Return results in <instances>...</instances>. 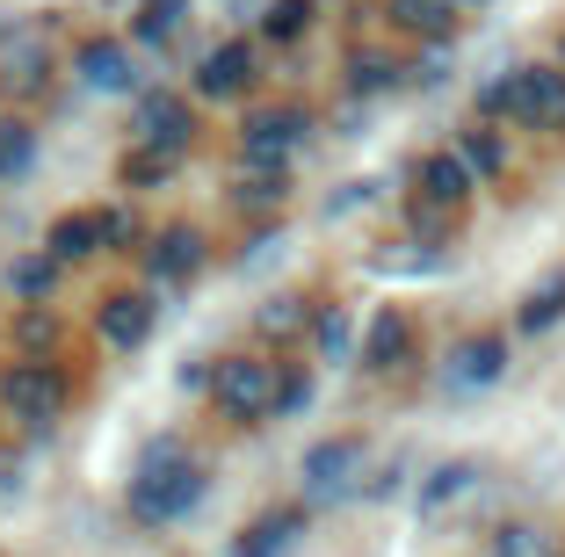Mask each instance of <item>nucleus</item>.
<instances>
[{"label":"nucleus","mask_w":565,"mask_h":557,"mask_svg":"<svg viewBox=\"0 0 565 557\" xmlns=\"http://www.w3.org/2000/svg\"><path fill=\"white\" fill-rule=\"evenodd\" d=\"M196 500H203V463L189 457L174 435L146 442V457H138V471H131V522L167 528V522H182Z\"/></svg>","instance_id":"obj_1"},{"label":"nucleus","mask_w":565,"mask_h":557,"mask_svg":"<svg viewBox=\"0 0 565 557\" xmlns=\"http://www.w3.org/2000/svg\"><path fill=\"white\" fill-rule=\"evenodd\" d=\"M479 116L522 131H565V66H508L479 87Z\"/></svg>","instance_id":"obj_2"},{"label":"nucleus","mask_w":565,"mask_h":557,"mask_svg":"<svg viewBox=\"0 0 565 557\" xmlns=\"http://www.w3.org/2000/svg\"><path fill=\"white\" fill-rule=\"evenodd\" d=\"M276 392H282V362L268 355H225L211 377V406L217 420H276Z\"/></svg>","instance_id":"obj_3"},{"label":"nucleus","mask_w":565,"mask_h":557,"mask_svg":"<svg viewBox=\"0 0 565 557\" xmlns=\"http://www.w3.org/2000/svg\"><path fill=\"white\" fill-rule=\"evenodd\" d=\"M66 398H73L66 369L44 362V355H22L15 369L0 377V406H8V420H22V427H51L58 413H66Z\"/></svg>","instance_id":"obj_4"},{"label":"nucleus","mask_w":565,"mask_h":557,"mask_svg":"<svg viewBox=\"0 0 565 557\" xmlns=\"http://www.w3.org/2000/svg\"><path fill=\"white\" fill-rule=\"evenodd\" d=\"M305 131H312V116L290 109V101H276V109H254L247 131H239V160H247V174H282V167L298 160Z\"/></svg>","instance_id":"obj_5"},{"label":"nucleus","mask_w":565,"mask_h":557,"mask_svg":"<svg viewBox=\"0 0 565 557\" xmlns=\"http://www.w3.org/2000/svg\"><path fill=\"white\" fill-rule=\"evenodd\" d=\"M131 146H152V152H167V160H189V146H196V109H189V95H167V87L138 95Z\"/></svg>","instance_id":"obj_6"},{"label":"nucleus","mask_w":565,"mask_h":557,"mask_svg":"<svg viewBox=\"0 0 565 557\" xmlns=\"http://www.w3.org/2000/svg\"><path fill=\"white\" fill-rule=\"evenodd\" d=\"M298 478H305V500H312V507H327V500H349L355 478H363V442H355V435L312 442V449H305V463H298Z\"/></svg>","instance_id":"obj_7"},{"label":"nucleus","mask_w":565,"mask_h":557,"mask_svg":"<svg viewBox=\"0 0 565 557\" xmlns=\"http://www.w3.org/2000/svg\"><path fill=\"white\" fill-rule=\"evenodd\" d=\"M152 326H160V304H152V290H109V297H102V312H95L102 347H117V355L146 347Z\"/></svg>","instance_id":"obj_8"},{"label":"nucleus","mask_w":565,"mask_h":557,"mask_svg":"<svg viewBox=\"0 0 565 557\" xmlns=\"http://www.w3.org/2000/svg\"><path fill=\"white\" fill-rule=\"evenodd\" d=\"M500 377H508V333H471V341H457L449 362H443V384L457 398L486 392V384H500Z\"/></svg>","instance_id":"obj_9"},{"label":"nucleus","mask_w":565,"mask_h":557,"mask_svg":"<svg viewBox=\"0 0 565 557\" xmlns=\"http://www.w3.org/2000/svg\"><path fill=\"white\" fill-rule=\"evenodd\" d=\"M414 181H420L414 211H435V217H457L471 203V189H479V174L465 167V152H428V160L414 167Z\"/></svg>","instance_id":"obj_10"},{"label":"nucleus","mask_w":565,"mask_h":557,"mask_svg":"<svg viewBox=\"0 0 565 557\" xmlns=\"http://www.w3.org/2000/svg\"><path fill=\"white\" fill-rule=\"evenodd\" d=\"M73 81L95 87V95H131V87H138L131 44H124V36H87V44L73 51Z\"/></svg>","instance_id":"obj_11"},{"label":"nucleus","mask_w":565,"mask_h":557,"mask_svg":"<svg viewBox=\"0 0 565 557\" xmlns=\"http://www.w3.org/2000/svg\"><path fill=\"white\" fill-rule=\"evenodd\" d=\"M247 87H254V44H247V36L217 44L211 58L196 66V95L203 101H233V95H247Z\"/></svg>","instance_id":"obj_12"},{"label":"nucleus","mask_w":565,"mask_h":557,"mask_svg":"<svg viewBox=\"0 0 565 557\" xmlns=\"http://www.w3.org/2000/svg\"><path fill=\"white\" fill-rule=\"evenodd\" d=\"M196 268H203V232H196V225L152 232V246H146V276H152V282H189Z\"/></svg>","instance_id":"obj_13"},{"label":"nucleus","mask_w":565,"mask_h":557,"mask_svg":"<svg viewBox=\"0 0 565 557\" xmlns=\"http://www.w3.org/2000/svg\"><path fill=\"white\" fill-rule=\"evenodd\" d=\"M406 355H414V319H406L399 304H384V312L370 319V333H363V369L392 377V369H399Z\"/></svg>","instance_id":"obj_14"},{"label":"nucleus","mask_w":565,"mask_h":557,"mask_svg":"<svg viewBox=\"0 0 565 557\" xmlns=\"http://www.w3.org/2000/svg\"><path fill=\"white\" fill-rule=\"evenodd\" d=\"M298 536H305V507H268L262 522L233 543V557H290V550H298Z\"/></svg>","instance_id":"obj_15"},{"label":"nucleus","mask_w":565,"mask_h":557,"mask_svg":"<svg viewBox=\"0 0 565 557\" xmlns=\"http://www.w3.org/2000/svg\"><path fill=\"white\" fill-rule=\"evenodd\" d=\"M44 254L58 268L66 261H87V254H102V211H73V217H58V225L44 232Z\"/></svg>","instance_id":"obj_16"},{"label":"nucleus","mask_w":565,"mask_h":557,"mask_svg":"<svg viewBox=\"0 0 565 557\" xmlns=\"http://www.w3.org/2000/svg\"><path fill=\"white\" fill-rule=\"evenodd\" d=\"M384 15L414 36H449L457 30V0H384Z\"/></svg>","instance_id":"obj_17"},{"label":"nucleus","mask_w":565,"mask_h":557,"mask_svg":"<svg viewBox=\"0 0 565 557\" xmlns=\"http://www.w3.org/2000/svg\"><path fill=\"white\" fill-rule=\"evenodd\" d=\"M558 312H565V268H558V276H544L530 297H522L515 326H522V333H544V326H558Z\"/></svg>","instance_id":"obj_18"},{"label":"nucleus","mask_w":565,"mask_h":557,"mask_svg":"<svg viewBox=\"0 0 565 557\" xmlns=\"http://www.w3.org/2000/svg\"><path fill=\"white\" fill-rule=\"evenodd\" d=\"M486 557H565V550H558V536H544L536 522H508Z\"/></svg>","instance_id":"obj_19"},{"label":"nucleus","mask_w":565,"mask_h":557,"mask_svg":"<svg viewBox=\"0 0 565 557\" xmlns=\"http://www.w3.org/2000/svg\"><path fill=\"white\" fill-rule=\"evenodd\" d=\"M30 167H36V131L15 116V124H0V189L15 174H30Z\"/></svg>","instance_id":"obj_20"},{"label":"nucleus","mask_w":565,"mask_h":557,"mask_svg":"<svg viewBox=\"0 0 565 557\" xmlns=\"http://www.w3.org/2000/svg\"><path fill=\"white\" fill-rule=\"evenodd\" d=\"M44 66H51L44 44H36V36H22V44L0 58V87H36V81H44Z\"/></svg>","instance_id":"obj_21"},{"label":"nucleus","mask_w":565,"mask_h":557,"mask_svg":"<svg viewBox=\"0 0 565 557\" xmlns=\"http://www.w3.org/2000/svg\"><path fill=\"white\" fill-rule=\"evenodd\" d=\"M174 167H182V160H167V152H152V146H131V152H124V189H160Z\"/></svg>","instance_id":"obj_22"},{"label":"nucleus","mask_w":565,"mask_h":557,"mask_svg":"<svg viewBox=\"0 0 565 557\" xmlns=\"http://www.w3.org/2000/svg\"><path fill=\"white\" fill-rule=\"evenodd\" d=\"M51 282H58V261H51V254H30V261H22L15 276H8V290H15L22 304H44Z\"/></svg>","instance_id":"obj_23"},{"label":"nucleus","mask_w":565,"mask_h":557,"mask_svg":"<svg viewBox=\"0 0 565 557\" xmlns=\"http://www.w3.org/2000/svg\"><path fill=\"white\" fill-rule=\"evenodd\" d=\"M471 485H479V463H443V471H435V485L428 492H420V507H449V500H457V492H471Z\"/></svg>","instance_id":"obj_24"},{"label":"nucleus","mask_w":565,"mask_h":557,"mask_svg":"<svg viewBox=\"0 0 565 557\" xmlns=\"http://www.w3.org/2000/svg\"><path fill=\"white\" fill-rule=\"evenodd\" d=\"M305 22H312V0H276L262 15V36L268 44H290V36H305Z\"/></svg>","instance_id":"obj_25"},{"label":"nucleus","mask_w":565,"mask_h":557,"mask_svg":"<svg viewBox=\"0 0 565 557\" xmlns=\"http://www.w3.org/2000/svg\"><path fill=\"white\" fill-rule=\"evenodd\" d=\"M312 341H319V355H327V362H349V312H341V304H319Z\"/></svg>","instance_id":"obj_26"},{"label":"nucleus","mask_w":565,"mask_h":557,"mask_svg":"<svg viewBox=\"0 0 565 557\" xmlns=\"http://www.w3.org/2000/svg\"><path fill=\"white\" fill-rule=\"evenodd\" d=\"M399 81V66L384 58V51H355L349 58V87H363V95H377V87H392Z\"/></svg>","instance_id":"obj_27"},{"label":"nucleus","mask_w":565,"mask_h":557,"mask_svg":"<svg viewBox=\"0 0 565 557\" xmlns=\"http://www.w3.org/2000/svg\"><path fill=\"white\" fill-rule=\"evenodd\" d=\"M312 319H319V312L305 304V297H276V304L262 312V333H276V341H282V333H305Z\"/></svg>","instance_id":"obj_28"},{"label":"nucleus","mask_w":565,"mask_h":557,"mask_svg":"<svg viewBox=\"0 0 565 557\" xmlns=\"http://www.w3.org/2000/svg\"><path fill=\"white\" fill-rule=\"evenodd\" d=\"M457 152H465L471 174H500V167H508V146H500L493 131H465V146H457Z\"/></svg>","instance_id":"obj_29"},{"label":"nucleus","mask_w":565,"mask_h":557,"mask_svg":"<svg viewBox=\"0 0 565 557\" xmlns=\"http://www.w3.org/2000/svg\"><path fill=\"white\" fill-rule=\"evenodd\" d=\"M174 22H182V0H146V15H138V44H160Z\"/></svg>","instance_id":"obj_30"},{"label":"nucleus","mask_w":565,"mask_h":557,"mask_svg":"<svg viewBox=\"0 0 565 557\" xmlns=\"http://www.w3.org/2000/svg\"><path fill=\"white\" fill-rule=\"evenodd\" d=\"M131 239H138L131 211H102V254H131Z\"/></svg>","instance_id":"obj_31"},{"label":"nucleus","mask_w":565,"mask_h":557,"mask_svg":"<svg viewBox=\"0 0 565 557\" xmlns=\"http://www.w3.org/2000/svg\"><path fill=\"white\" fill-rule=\"evenodd\" d=\"M312 406V377L305 369H282V392H276V420H290V413Z\"/></svg>","instance_id":"obj_32"},{"label":"nucleus","mask_w":565,"mask_h":557,"mask_svg":"<svg viewBox=\"0 0 565 557\" xmlns=\"http://www.w3.org/2000/svg\"><path fill=\"white\" fill-rule=\"evenodd\" d=\"M558 66H565V36H558Z\"/></svg>","instance_id":"obj_33"},{"label":"nucleus","mask_w":565,"mask_h":557,"mask_svg":"<svg viewBox=\"0 0 565 557\" xmlns=\"http://www.w3.org/2000/svg\"><path fill=\"white\" fill-rule=\"evenodd\" d=\"M457 8H471V0H457Z\"/></svg>","instance_id":"obj_34"}]
</instances>
